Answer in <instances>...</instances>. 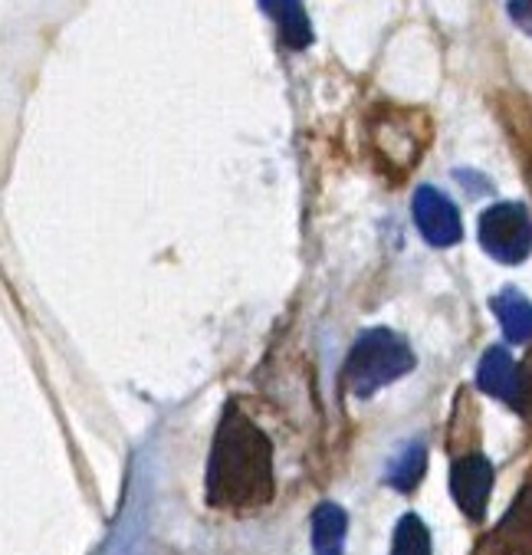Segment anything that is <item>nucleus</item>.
<instances>
[{"instance_id":"obj_1","label":"nucleus","mask_w":532,"mask_h":555,"mask_svg":"<svg viewBox=\"0 0 532 555\" xmlns=\"http://www.w3.org/2000/svg\"><path fill=\"white\" fill-rule=\"evenodd\" d=\"M273 500V443L237 401L221 414L207 461V503L218 509H257Z\"/></svg>"},{"instance_id":"obj_2","label":"nucleus","mask_w":532,"mask_h":555,"mask_svg":"<svg viewBox=\"0 0 532 555\" xmlns=\"http://www.w3.org/2000/svg\"><path fill=\"white\" fill-rule=\"evenodd\" d=\"M414 369V352L411 346L391 328H368L359 336L346 359L342 385L355 398H372L378 388L398 382Z\"/></svg>"},{"instance_id":"obj_3","label":"nucleus","mask_w":532,"mask_h":555,"mask_svg":"<svg viewBox=\"0 0 532 555\" xmlns=\"http://www.w3.org/2000/svg\"><path fill=\"white\" fill-rule=\"evenodd\" d=\"M480 244L499 263H522L532 254V220L522 204L499 201L480 217Z\"/></svg>"},{"instance_id":"obj_4","label":"nucleus","mask_w":532,"mask_h":555,"mask_svg":"<svg viewBox=\"0 0 532 555\" xmlns=\"http://www.w3.org/2000/svg\"><path fill=\"white\" fill-rule=\"evenodd\" d=\"M414 210V224L420 231V237L431 247H454L464 237V224H460V210L454 207V201L447 194H441L438 188L424 184L414 191L411 201Z\"/></svg>"},{"instance_id":"obj_5","label":"nucleus","mask_w":532,"mask_h":555,"mask_svg":"<svg viewBox=\"0 0 532 555\" xmlns=\"http://www.w3.org/2000/svg\"><path fill=\"white\" fill-rule=\"evenodd\" d=\"M477 385H480L486 395L506 401V404H509L512 411H519V414H529V411H532V391H529L525 369L516 365V362L509 359V352L499 349V346H493V349L483 352L480 369H477Z\"/></svg>"},{"instance_id":"obj_6","label":"nucleus","mask_w":532,"mask_h":555,"mask_svg":"<svg viewBox=\"0 0 532 555\" xmlns=\"http://www.w3.org/2000/svg\"><path fill=\"white\" fill-rule=\"evenodd\" d=\"M477 555H532V483L512 500L499 526L483 539Z\"/></svg>"},{"instance_id":"obj_7","label":"nucleus","mask_w":532,"mask_h":555,"mask_svg":"<svg viewBox=\"0 0 532 555\" xmlns=\"http://www.w3.org/2000/svg\"><path fill=\"white\" fill-rule=\"evenodd\" d=\"M490 490H493V464L483 454H464L454 461L451 493H454L457 506L464 509V516L483 519L486 503H490Z\"/></svg>"},{"instance_id":"obj_8","label":"nucleus","mask_w":532,"mask_h":555,"mask_svg":"<svg viewBox=\"0 0 532 555\" xmlns=\"http://www.w3.org/2000/svg\"><path fill=\"white\" fill-rule=\"evenodd\" d=\"M372 132H375V149L385 152V162H391L394 155H401V165H404V168L417 162L420 142L414 139V126L407 122V116H404V119H394V116L388 113L381 122L372 126Z\"/></svg>"},{"instance_id":"obj_9","label":"nucleus","mask_w":532,"mask_h":555,"mask_svg":"<svg viewBox=\"0 0 532 555\" xmlns=\"http://www.w3.org/2000/svg\"><path fill=\"white\" fill-rule=\"evenodd\" d=\"M490 306H493L509 343H529L532 339V302L519 289L506 286L503 293L493 296Z\"/></svg>"},{"instance_id":"obj_10","label":"nucleus","mask_w":532,"mask_h":555,"mask_svg":"<svg viewBox=\"0 0 532 555\" xmlns=\"http://www.w3.org/2000/svg\"><path fill=\"white\" fill-rule=\"evenodd\" d=\"M260 8L276 21L280 37L289 50H302L312 43V30H309L302 0H260Z\"/></svg>"},{"instance_id":"obj_11","label":"nucleus","mask_w":532,"mask_h":555,"mask_svg":"<svg viewBox=\"0 0 532 555\" xmlns=\"http://www.w3.org/2000/svg\"><path fill=\"white\" fill-rule=\"evenodd\" d=\"M346 529H349V519H346L342 506L319 503L315 513H312V545H315V555H342Z\"/></svg>"},{"instance_id":"obj_12","label":"nucleus","mask_w":532,"mask_h":555,"mask_svg":"<svg viewBox=\"0 0 532 555\" xmlns=\"http://www.w3.org/2000/svg\"><path fill=\"white\" fill-rule=\"evenodd\" d=\"M424 470H428V451H424V443L414 440V443H404V448L391 457L388 470H385V483L394 487L398 493H411Z\"/></svg>"},{"instance_id":"obj_13","label":"nucleus","mask_w":532,"mask_h":555,"mask_svg":"<svg viewBox=\"0 0 532 555\" xmlns=\"http://www.w3.org/2000/svg\"><path fill=\"white\" fill-rule=\"evenodd\" d=\"M391 555H431V532L420 522L417 513H404L398 529H394V542H391Z\"/></svg>"},{"instance_id":"obj_14","label":"nucleus","mask_w":532,"mask_h":555,"mask_svg":"<svg viewBox=\"0 0 532 555\" xmlns=\"http://www.w3.org/2000/svg\"><path fill=\"white\" fill-rule=\"evenodd\" d=\"M509 14L532 37V0H509Z\"/></svg>"},{"instance_id":"obj_15","label":"nucleus","mask_w":532,"mask_h":555,"mask_svg":"<svg viewBox=\"0 0 532 555\" xmlns=\"http://www.w3.org/2000/svg\"><path fill=\"white\" fill-rule=\"evenodd\" d=\"M522 369H525V378H529V391H532V352H529V359H525V365H522Z\"/></svg>"}]
</instances>
